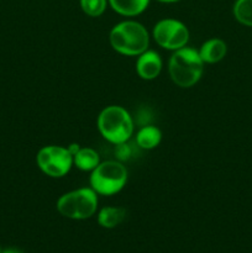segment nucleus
Returning a JSON list of instances; mask_svg holds the SVG:
<instances>
[{
    "label": "nucleus",
    "mask_w": 252,
    "mask_h": 253,
    "mask_svg": "<svg viewBox=\"0 0 252 253\" xmlns=\"http://www.w3.org/2000/svg\"><path fill=\"white\" fill-rule=\"evenodd\" d=\"M109 41L118 53L137 57L148 49L150 35L142 24L135 20H125L111 29Z\"/></svg>",
    "instance_id": "obj_1"
},
{
    "label": "nucleus",
    "mask_w": 252,
    "mask_h": 253,
    "mask_svg": "<svg viewBox=\"0 0 252 253\" xmlns=\"http://www.w3.org/2000/svg\"><path fill=\"white\" fill-rule=\"evenodd\" d=\"M204 64L198 49L184 46L173 51L168 62V73L175 85L190 88L202 79Z\"/></svg>",
    "instance_id": "obj_2"
},
{
    "label": "nucleus",
    "mask_w": 252,
    "mask_h": 253,
    "mask_svg": "<svg viewBox=\"0 0 252 253\" xmlns=\"http://www.w3.org/2000/svg\"><path fill=\"white\" fill-rule=\"evenodd\" d=\"M100 135L113 145L127 142L133 133V120L125 108L110 105L100 111L96 120Z\"/></svg>",
    "instance_id": "obj_3"
},
{
    "label": "nucleus",
    "mask_w": 252,
    "mask_h": 253,
    "mask_svg": "<svg viewBox=\"0 0 252 253\" xmlns=\"http://www.w3.org/2000/svg\"><path fill=\"white\" fill-rule=\"evenodd\" d=\"M90 188L98 195L111 197L125 188L127 183V169L119 161L100 162L89 178Z\"/></svg>",
    "instance_id": "obj_4"
},
{
    "label": "nucleus",
    "mask_w": 252,
    "mask_h": 253,
    "mask_svg": "<svg viewBox=\"0 0 252 253\" xmlns=\"http://www.w3.org/2000/svg\"><path fill=\"white\" fill-rule=\"evenodd\" d=\"M98 194L91 188H79L61 195L57 200V211L72 220H85L98 209Z\"/></svg>",
    "instance_id": "obj_5"
},
{
    "label": "nucleus",
    "mask_w": 252,
    "mask_h": 253,
    "mask_svg": "<svg viewBox=\"0 0 252 253\" xmlns=\"http://www.w3.org/2000/svg\"><path fill=\"white\" fill-rule=\"evenodd\" d=\"M36 162L41 172L51 178H62L73 167V156L63 146H44L39 151Z\"/></svg>",
    "instance_id": "obj_6"
},
{
    "label": "nucleus",
    "mask_w": 252,
    "mask_h": 253,
    "mask_svg": "<svg viewBox=\"0 0 252 253\" xmlns=\"http://www.w3.org/2000/svg\"><path fill=\"white\" fill-rule=\"evenodd\" d=\"M153 40L162 48L175 51L187 46L189 30L182 21L175 19H162L153 27Z\"/></svg>",
    "instance_id": "obj_7"
},
{
    "label": "nucleus",
    "mask_w": 252,
    "mask_h": 253,
    "mask_svg": "<svg viewBox=\"0 0 252 253\" xmlns=\"http://www.w3.org/2000/svg\"><path fill=\"white\" fill-rule=\"evenodd\" d=\"M163 62L160 54L152 49H147L140 56H137L136 61V72L138 77L145 81H153L160 76L162 71Z\"/></svg>",
    "instance_id": "obj_8"
},
{
    "label": "nucleus",
    "mask_w": 252,
    "mask_h": 253,
    "mask_svg": "<svg viewBox=\"0 0 252 253\" xmlns=\"http://www.w3.org/2000/svg\"><path fill=\"white\" fill-rule=\"evenodd\" d=\"M198 51H199V54L204 63L214 64L224 59V57L226 56L227 46L221 39H215L214 37V39L205 41Z\"/></svg>",
    "instance_id": "obj_9"
},
{
    "label": "nucleus",
    "mask_w": 252,
    "mask_h": 253,
    "mask_svg": "<svg viewBox=\"0 0 252 253\" xmlns=\"http://www.w3.org/2000/svg\"><path fill=\"white\" fill-rule=\"evenodd\" d=\"M108 2L114 11L126 17L142 14L150 5V0H108Z\"/></svg>",
    "instance_id": "obj_10"
},
{
    "label": "nucleus",
    "mask_w": 252,
    "mask_h": 253,
    "mask_svg": "<svg viewBox=\"0 0 252 253\" xmlns=\"http://www.w3.org/2000/svg\"><path fill=\"white\" fill-rule=\"evenodd\" d=\"M100 163L98 152L91 147H81L73 155V166L83 172H91Z\"/></svg>",
    "instance_id": "obj_11"
},
{
    "label": "nucleus",
    "mask_w": 252,
    "mask_h": 253,
    "mask_svg": "<svg viewBox=\"0 0 252 253\" xmlns=\"http://www.w3.org/2000/svg\"><path fill=\"white\" fill-rule=\"evenodd\" d=\"M162 141V132L157 126L146 125L136 133V143L142 150H153Z\"/></svg>",
    "instance_id": "obj_12"
},
{
    "label": "nucleus",
    "mask_w": 252,
    "mask_h": 253,
    "mask_svg": "<svg viewBox=\"0 0 252 253\" xmlns=\"http://www.w3.org/2000/svg\"><path fill=\"white\" fill-rule=\"evenodd\" d=\"M126 210L120 207H105L98 212V222L101 227L114 229L124 221Z\"/></svg>",
    "instance_id": "obj_13"
},
{
    "label": "nucleus",
    "mask_w": 252,
    "mask_h": 253,
    "mask_svg": "<svg viewBox=\"0 0 252 253\" xmlns=\"http://www.w3.org/2000/svg\"><path fill=\"white\" fill-rule=\"evenodd\" d=\"M234 16L240 24L252 27V0H236L234 4Z\"/></svg>",
    "instance_id": "obj_14"
},
{
    "label": "nucleus",
    "mask_w": 252,
    "mask_h": 253,
    "mask_svg": "<svg viewBox=\"0 0 252 253\" xmlns=\"http://www.w3.org/2000/svg\"><path fill=\"white\" fill-rule=\"evenodd\" d=\"M81 7L85 15L90 17H99L105 12L108 0H79Z\"/></svg>",
    "instance_id": "obj_15"
},
{
    "label": "nucleus",
    "mask_w": 252,
    "mask_h": 253,
    "mask_svg": "<svg viewBox=\"0 0 252 253\" xmlns=\"http://www.w3.org/2000/svg\"><path fill=\"white\" fill-rule=\"evenodd\" d=\"M67 148H68L69 152H71V153H72V156H73L74 153H76L77 151H78L79 148H81V146H79L78 143H72V145H69L68 147H67Z\"/></svg>",
    "instance_id": "obj_16"
},
{
    "label": "nucleus",
    "mask_w": 252,
    "mask_h": 253,
    "mask_svg": "<svg viewBox=\"0 0 252 253\" xmlns=\"http://www.w3.org/2000/svg\"><path fill=\"white\" fill-rule=\"evenodd\" d=\"M0 253H24V252H22L21 250L14 249V247H11V249H6V250H4V251H1Z\"/></svg>",
    "instance_id": "obj_17"
},
{
    "label": "nucleus",
    "mask_w": 252,
    "mask_h": 253,
    "mask_svg": "<svg viewBox=\"0 0 252 253\" xmlns=\"http://www.w3.org/2000/svg\"><path fill=\"white\" fill-rule=\"evenodd\" d=\"M158 1H161V2H177V1H179V0H158Z\"/></svg>",
    "instance_id": "obj_18"
},
{
    "label": "nucleus",
    "mask_w": 252,
    "mask_h": 253,
    "mask_svg": "<svg viewBox=\"0 0 252 253\" xmlns=\"http://www.w3.org/2000/svg\"><path fill=\"white\" fill-rule=\"evenodd\" d=\"M0 252H1V249H0Z\"/></svg>",
    "instance_id": "obj_19"
}]
</instances>
